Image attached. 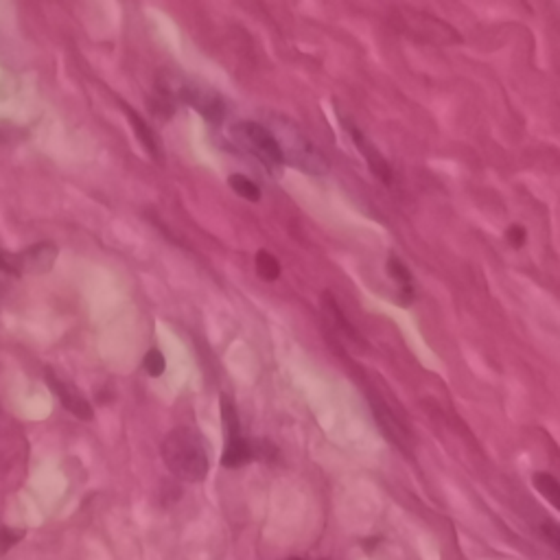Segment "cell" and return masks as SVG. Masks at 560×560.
<instances>
[{
	"instance_id": "cell-1",
	"label": "cell",
	"mask_w": 560,
	"mask_h": 560,
	"mask_svg": "<svg viewBox=\"0 0 560 560\" xmlns=\"http://www.w3.org/2000/svg\"><path fill=\"white\" fill-rule=\"evenodd\" d=\"M162 460L166 469L184 481L197 484L208 475V446L199 431L191 427H178L166 434L162 442Z\"/></svg>"
},
{
	"instance_id": "cell-2",
	"label": "cell",
	"mask_w": 560,
	"mask_h": 560,
	"mask_svg": "<svg viewBox=\"0 0 560 560\" xmlns=\"http://www.w3.org/2000/svg\"><path fill=\"white\" fill-rule=\"evenodd\" d=\"M274 125L278 127V134H274V131L271 134L276 138L280 151H283L285 164H291V166H296V169H300L309 175H326L329 173L326 158L313 147V143L298 127H294L287 121H280V119H276Z\"/></svg>"
},
{
	"instance_id": "cell-3",
	"label": "cell",
	"mask_w": 560,
	"mask_h": 560,
	"mask_svg": "<svg viewBox=\"0 0 560 560\" xmlns=\"http://www.w3.org/2000/svg\"><path fill=\"white\" fill-rule=\"evenodd\" d=\"M392 24L407 38L420 40V42H431V44H460L462 38L460 33L455 31L451 24L444 20L425 14V11H416V9H396L392 14Z\"/></svg>"
},
{
	"instance_id": "cell-4",
	"label": "cell",
	"mask_w": 560,
	"mask_h": 560,
	"mask_svg": "<svg viewBox=\"0 0 560 560\" xmlns=\"http://www.w3.org/2000/svg\"><path fill=\"white\" fill-rule=\"evenodd\" d=\"M160 92L173 99L184 101L189 108L197 110L208 123L219 125L226 116V103L224 99L210 88L191 84L186 79H171L169 84H160Z\"/></svg>"
},
{
	"instance_id": "cell-5",
	"label": "cell",
	"mask_w": 560,
	"mask_h": 560,
	"mask_svg": "<svg viewBox=\"0 0 560 560\" xmlns=\"http://www.w3.org/2000/svg\"><path fill=\"white\" fill-rule=\"evenodd\" d=\"M234 136L239 143L245 149H250L269 171H278L285 164L283 151H280L276 138L267 125H261L256 121H241L234 127Z\"/></svg>"
},
{
	"instance_id": "cell-6",
	"label": "cell",
	"mask_w": 560,
	"mask_h": 560,
	"mask_svg": "<svg viewBox=\"0 0 560 560\" xmlns=\"http://www.w3.org/2000/svg\"><path fill=\"white\" fill-rule=\"evenodd\" d=\"M57 259V245L55 243H35L29 250L9 259L11 267L18 276L22 274H46L53 269Z\"/></svg>"
},
{
	"instance_id": "cell-7",
	"label": "cell",
	"mask_w": 560,
	"mask_h": 560,
	"mask_svg": "<svg viewBox=\"0 0 560 560\" xmlns=\"http://www.w3.org/2000/svg\"><path fill=\"white\" fill-rule=\"evenodd\" d=\"M344 125H346L350 138H353V143L357 145V149L361 151L364 160L368 162L370 171L376 175V178H379L383 184H392V166H390L388 160H385V156H383V154L372 145V143H370V138H366V134L359 131L355 125H350L348 121H346Z\"/></svg>"
},
{
	"instance_id": "cell-8",
	"label": "cell",
	"mask_w": 560,
	"mask_h": 560,
	"mask_svg": "<svg viewBox=\"0 0 560 560\" xmlns=\"http://www.w3.org/2000/svg\"><path fill=\"white\" fill-rule=\"evenodd\" d=\"M121 110L127 114V119H129V125H131V129H134V134H136V138H138V143L145 147V151L156 160V162H164V149H162V143H160V138L156 136V131L149 127V123L145 121V119H140V114L136 112V110H131L127 103H121Z\"/></svg>"
},
{
	"instance_id": "cell-9",
	"label": "cell",
	"mask_w": 560,
	"mask_h": 560,
	"mask_svg": "<svg viewBox=\"0 0 560 560\" xmlns=\"http://www.w3.org/2000/svg\"><path fill=\"white\" fill-rule=\"evenodd\" d=\"M49 383H51V390L59 396L61 405H64L70 414L77 416L79 420H92V418H94L92 405L73 388V385H68V383L59 381L53 372H49Z\"/></svg>"
},
{
	"instance_id": "cell-10",
	"label": "cell",
	"mask_w": 560,
	"mask_h": 560,
	"mask_svg": "<svg viewBox=\"0 0 560 560\" xmlns=\"http://www.w3.org/2000/svg\"><path fill=\"white\" fill-rule=\"evenodd\" d=\"M372 411H374V416H376V423H379V427L383 429V434L388 436L399 449H409V444H411V436L407 434V429L399 423V418L385 407V403H381L379 399H372Z\"/></svg>"
},
{
	"instance_id": "cell-11",
	"label": "cell",
	"mask_w": 560,
	"mask_h": 560,
	"mask_svg": "<svg viewBox=\"0 0 560 560\" xmlns=\"http://www.w3.org/2000/svg\"><path fill=\"white\" fill-rule=\"evenodd\" d=\"M322 309H324L326 318L331 320V324H333L335 329L344 331V335H346L348 339H353L355 344L364 346V339L359 337V333L355 331V326L346 320V315H344V311L339 309V304H337V300H335L333 294H329V291L322 294Z\"/></svg>"
},
{
	"instance_id": "cell-12",
	"label": "cell",
	"mask_w": 560,
	"mask_h": 560,
	"mask_svg": "<svg viewBox=\"0 0 560 560\" xmlns=\"http://www.w3.org/2000/svg\"><path fill=\"white\" fill-rule=\"evenodd\" d=\"M254 460L252 455V442H248L243 436L234 440H226L224 455H221V466L226 469H239Z\"/></svg>"
},
{
	"instance_id": "cell-13",
	"label": "cell",
	"mask_w": 560,
	"mask_h": 560,
	"mask_svg": "<svg viewBox=\"0 0 560 560\" xmlns=\"http://www.w3.org/2000/svg\"><path fill=\"white\" fill-rule=\"evenodd\" d=\"M532 484L539 490V495H543L554 508H560V484H558V479L554 475H549V473H534Z\"/></svg>"
},
{
	"instance_id": "cell-14",
	"label": "cell",
	"mask_w": 560,
	"mask_h": 560,
	"mask_svg": "<svg viewBox=\"0 0 560 560\" xmlns=\"http://www.w3.org/2000/svg\"><path fill=\"white\" fill-rule=\"evenodd\" d=\"M256 274L267 280V283H274V280L280 278V263L274 254H269L267 250H259L256 252Z\"/></svg>"
},
{
	"instance_id": "cell-15",
	"label": "cell",
	"mask_w": 560,
	"mask_h": 560,
	"mask_svg": "<svg viewBox=\"0 0 560 560\" xmlns=\"http://www.w3.org/2000/svg\"><path fill=\"white\" fill-rule=\"evenodd\" d=\"M228 182H230L232 191H234L239 197L248 199V201H259V199H261V189H259L250 178H245L243 173H232Z\"/></svg>"
},
{
	"instance_id": "cell-16",
	"label": "cell",
	"mask_w": 560,
	"mask_h": 560,
	"mask_svg": "<svg viewBox=\"0 0 560 560\" xmlns=\"http://www.w3.org/2000/svg\"><path fill=\"white\" fill-rule=\"evenodd\" d=\"M143 368H145V372L149 376H162L164 370H166V359L162 355V350L151 348L149 353L145 355V359H143Z\"/></svg>"
},
{
	"instance_id": "cell-17",
	"label": "cell",
	"mask_w": 560,
	"mask_h": 560,
	"mask_svg": "<svg viewBox=\"0 0 560 560\" xmlns=\"http://www.w3.org/2000/svg\"><path fill=\"white\" fill-rule=\"evenodd\" d=\"M388 274L396 280V283L403 289H411V271L407 269V265L403 261H399L396 256H390L388 261Z\"/></svg>"
},
{
	"instance_id": "cell-18",
	"label": "cell",
	"mask_w": 560,
	"mask_h": 560,
	"mask_svg": "<svg viewBox=\"0 0 560 560\" xmlns=\"http://www.w3.org/2000/svg\"><path fill=\"white\" fill-rule=\"evenodd\" d=\"M24 536L22 530H11V528H0V556H5L20 539Z\"/></svg>"
},
{
	"instance_id": "cell-19",
	"label": "cell",
	"mask_w": 560,
	"mask_h": 560,
	"mask_svg": "<svg viewBox=\"0 0 560 560\" xmlns=\"http://www.w3.org/2000/svg\"><path fill=\"white\" fill-rule=\"evenodd\" d=\"M525 239H528V234H525V228H521V226H510L508 232H506V241L512 245V248H516V250L523 248Z\"/></svg>"
},
{
	"instance_id": "cell-20",
	"label": "cell",
	"mask_w": 560,
	"mask_h": 560,
	"mask_svg": "<svg viewBox=\"0 0 560 560\" xmlns=\"http://www.w3.org/2000/svg\"><path fill=\"white\" fill-rule=\"evenodd\" d=\"M543 534L551 541V545H556L558 547V543H560V536H558V525L554 523V521H547L545 525H543Z\"/></svg>"
},
{
	"instance_id": "cell-21",
	"label": "cell",
	"mask_w": 560,
	"mask_h": 560,
	"mask_svg": "<svg viewBox=\"0 0 560 560\" xmlns=\"http://www.w3.org/2000/svg\"><path fill=\"white\" fill-rule=\"evenodd\" d=\"M0 271H3V274H11V276H18L16 269L11 267V263H9L3 254H0Z\"/></svg>"
},
{
	"instance_id": "cell-22",
	"label": "cell",
	"mask_w": 560,
	"mask_h": 560,
	"mask_svg": "<svg viewBox=\"0 0 560 560\" xmlns=\"http://www.w3.org/2000/svg\"><path fill=\"white\" fill-rule=\"evenodd\" d=\"M289 560H302V558H289Z\"/></svg>"
}]
</instances>
